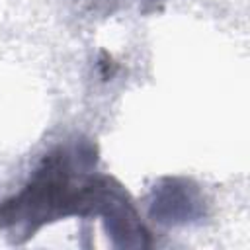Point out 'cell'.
<instances>
[{
    "instance_id": "3957f363",
    "label": "cell",
    "mask_w": 250,
    "mask_h": 250,
    "mask_svg": "<svg viewBox=\"0 0 250 250\" xmlns=\"http://www.w3.org/2000/svg\"><path fill=\"white\" fill-rule=\"evenodd\" d=\"M78 2L86 4L90 10H96V12H113L123 4H137L139 10L146 14V12L158 10L164 0H78Z\"/></svg>"
},
{
    "instance_id": "6da1fadb",
    "label": "cell",
    "mask_w": 250,
    "mask_h": 250,
    "mask_svg": "<svg viewBox=\"0 0 250 250\" xmlns=\"http://www.w3.org/2000/svg\"><path fill=\"white\" fill-rule=\"evenodd\" d=\"M98 146L74 139L51 148L27 182L0 201V232L23 244L45 225L68 217L102 219L113 248H148L152 232L129 191L111 176L96 172Z\"/></svg>"
},
{
    "instance_id": "7a4b0ae2",
    "label": "cell",
    "mask_w": 250,
    "mask_h": 250,
    "mask_svg": "<svg viewBox=\"0 0 250 250\" xmlns=\"http://www.w3.org/2000/svg\"><path fill=\"white\" fill-rule=\"evenodd\" d=\"M148 215L162 225H188L207 215V199L188 178H162L150 189Z\"/></svg>"
}]
</instances>
